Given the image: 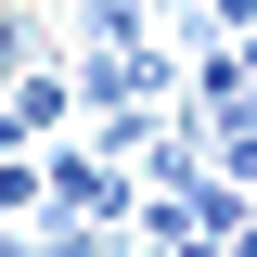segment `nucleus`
<instances>
[{"label":"nucleus","instance_id":"obj_1","mask_svg":"<svg viewBox=\"0 0 257 257\" xmlns=\"http://www.w3.org/2000/svg\"><path fill=\"white\" fill-rule=\"evenodd\" d=\"M77 52H142V0H77Z\"/></svg>","mask_w":257,"mask_h":257},{"label":"nucleus","instance_id":"obj_2","mask_svg":"<svg viewBox=\"0 0 257 257\" xmlns=\"http://www.w3.org/2000/svg\"><path fill=\"white\" fill-rule=\"evenodd\" d=\"M206 13V39H257V0H193Z\"/></svg>","mask_w":257,"mask_h":257}]
</instances>
